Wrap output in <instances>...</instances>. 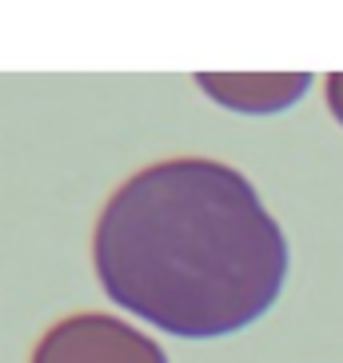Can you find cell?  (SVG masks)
<instances>
[{
	"label": "cell",
	"instance_id": "6da1fadb",
	"mask_svg": "<svg viewBox=\"0 0 343 363\" xmlns=\"http://www.w3.org/2000/svg\"><path fill=\"white\" fill-rule=\"evenodd\" d=\"M100 288L180 340L256 323L288 279V235L236 168L200 156L136 172L92 235Z\"/></svg>",
	"mask_w": 343,
	"mask_h": 363
},
{
	"label": "cell",
	"instance_id": "7a4b0ae2",
	"mask_svg": "<svg viewBox=\"0 0 343 363\" xmlns=\"http://www.w3.org/2000/svg\"><path fill=\"white\" fill-rule=\"evenodd\" d=\"M33 363H168L152 335L128 328L116 315L84 311L60 320L33 352Z\"/></svg>",
	"mask_w": 343,
	"mask_h": 363
},
{
	"label": "cell",
	"instance_id": "3957f363",
	"mask_svg": "<svg viewBox=\"0 0 343 363\" xmlns=\"http://www.w3.org/2000/svg\"><path fill=\"white\" fill-rule=\"evenodd\" d=\"M196 84L204 88L212 100H220L232 112H283L311 88L308 72H283V76H220V72H204L196 76Z\"/></svg>",
	"mask_w": 343,
	"mask_h": 363
},
{
	"label": "cell",
	"instance_id": "277c9868",
	"mask_svg": "<svg viewBox=\"0 0 343 363\" xmlns=\"http://www.w3.org/2000/svg\"><path fill=\"white\" fill-rule=\"evenodd\" d=\"M327 108H332V116L343 124V72L327 80Z\"/></svg>",
	"mask_w": 343,
	"mask_h": 363
}]
</instances>
